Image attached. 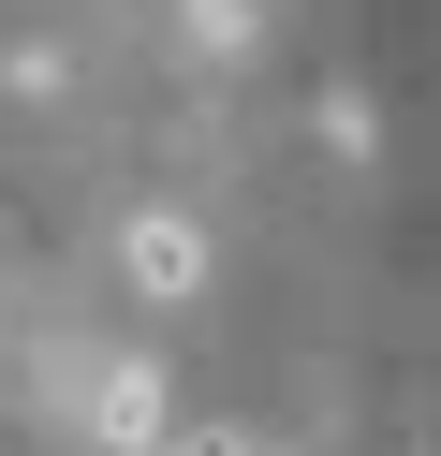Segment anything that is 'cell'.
I'll return each mask as SVG.
<instances>
[{"label":"cell","instance_id":"cell-1","mask_svg":"<svg viewBox=\"0 0 441 456\" xmlns=\"http://www.w3.org/2000/svg\"><path fill=\"white\" fill-rule=\"evenodd\" d=\"M103 427H118L133 456H162V383H147V368H133V383H103Z\"/></svg>","mask_w":441,"mask_h":456},{"label":"cell","instance_id":"cell-2","mask_svg":"<svg viewBox=\"0 0 441 456\" xmlns=\"http://www.w3.org/2000/svg\"><path fill=\"white\" fill-rule=\"evenodd\" d=\"M133 265L162 280V295H192V265H206V250H192V221H147V236H133Z\"/></svg>","mask_w":441,"mask_h":456},{"label":"cell","instance_id":"cell-3","mask_svg":"<svg viewBox=\"0 0 441 456\" xmlns=\"http://www.w3.org/2000/svg\"><path fill=\"white\" fill-rule=\"evenodd\" d=\"M162 456H265V442H235V427H176Z\"/></svg>","mask_w":441,"mask_h":456}]
</instances>
